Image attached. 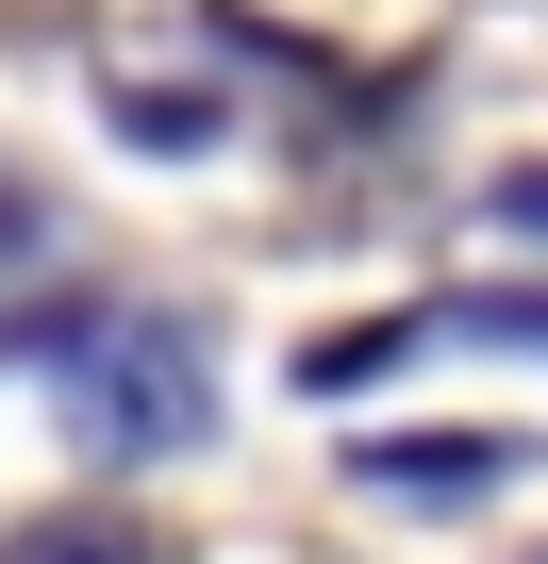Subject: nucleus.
Segmentation results:
<instances>
[{
    "label": "nucleus",
    "instance_id": "nucleus-1",
    "mask_svg": "<svg viewBox=\"0 0 548 564\" xmlns=\"http://www.w3.org/2000/svg\"><path fill=\"white\" fill-rule=\"evenodd\" d=\"M0 564H183V547H166L150 514H117V498H100V514H51V531H18Z\"/></svg>",
    "mask_w": 548,
    "mask_h": 564
},
{
    "label": "nucleus",
    "instance_id": "nucleus-2",
    "mask_svg": "<svg viewBox=\"0 0 548 564\" xmlns=\"http://www.w3.org/2000/svg\"><path fill=\"white\" fill-rule=\"evenodd\" d=\"M498 216H531V232H548V166H515V183H498Z\"/></svg>",
    "mask_w": 548,
    "mask_h": 564
}]
</instances>
